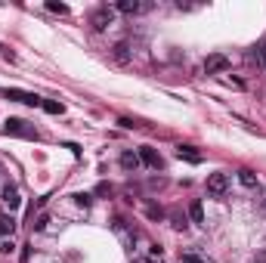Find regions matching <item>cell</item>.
Returning a JSON list of instances; mask_svg holds the SVG:
<instances>
[{"mask_svg":"<svg viewBox=\"0 0 266 263\" xmlns=\"http://www.w3.org/2000/svg\"><path fill=\"white\" fill-rule=\"evenodd\" d=\"M4 133H10V136H22V139H38V130H34L28 121H22V118H10L7 124H4Z\"/></svg>","mask_w":266,"mask_h":263,"instance_id":"obj_1","label":"cell"},{"mask_svg":"<svg viewBox=\"0 0 266 263\" xmlns=\"http://www.w3.org/2000/svg\"><path fill=\"white\" fill-rule=\"evenodd\" d=\"M226 189H229V177H226V173H210V177H207V195L220 198V195H226Z\"/></svg>","mask_w":266,"mask_h":263,"instance_id":"obj_2","label":"cell"},{"mask_svg":"<svg viewBox=\"0 0 266 263\" xmlns=\"http://www.w3.org/2000/svg\"><path fill=\"white\" fill-rule=\"evenodd\" d=\"M115 22V13L109 10V7H99V10H93V16H90V25L96 28V31H105Z\"/></svg>","mask_w":266,"mask_h":263,"instance_id":"obj_3","label":"cell"},{"mask_svg":"<svg viewBox=\"0 0 266 263\" xmlns=\"http://www.w3.org/2000/svg\"><path fill=\"white\" fill-rule=\"evenodd\" d=\"M229 68V59L223 56V53H210V56L204 59V72L207 75H220V72H226Z\"/></svg>","mask_w":266,"mask_h":263,"instance_id":"obj_4","label":"cell"},{"mask_svg":"<svg viewBox=\"0 0 266 263\" xmlns=\"http://www.w3.org/2000/svg\"><path fill=\"white\" fill-rule=\"evenodd\" d=\"M146 10H152V4H146V0H118V13H124V16H136Z\"/></svg>","mask_w":266,"mask_h":263,"instance_id":"obj_5","label":"cell"},{"mask_svg":"<svg viewBox=\"0 0 266 263\" xmlns=\"http://www.w3.org/2000/svg\"><path fill=\"white\" fill-rule=\"evenodd\" d=\"M0 198H4V204H7V214H13V210H19V204H22V198H19V189H16V186H4V195H0Z\"/></svg>","mask_w":266,"mask_h":263,"instance_id":"obj_6","label":"cell"},{"mask_svg":"<svg viewBox=\"0 0 266 263\" xmlns=\"http://www.w3.org/2000/svg\"><path fill=\"white\" fill-rule=\"evenodd\" d=\"M139 164H146V167L158 170V167H161V155H158L152 146H143V149H139Z\"/></svg>","mask_w":266,"mask_h":263,"instance_id":"obj_7","label":"cell"},{"mask_svg":"<svg viewBox=\"0 0 266 263\" xmlns=\"http://www.w3.org/2000/svg\"><path fill=\"white\" fill-rule=\"evenodd\" d=\"M7 96H10V99H16V102H25V105H44V99H41V96L25 93V90H7Z\"/></svg>","mask_w":266,"mask_h":263,"instance_id":"obj_8","label":"cell"},{"mask_svg":"<svg viewBox=\"0 0 266 263\" xmlns=\"http://www.w3.org/2000/svg\"><path fill=\"white\" fill-rule=\"evenodd\" d=\"M176 158H183L189 164H201V152H195L192 146H176Z\"/></svg>","mask_w":266,"mask_h":263,"instance_id":"obj_9","label":"cell"},{"mask_svg":"<svg viewBox=\"0 0 266 263\" xmlns=\"http://www.w3.org/2000/svg\"><path fill=\"white\" fill-rule=\"evenodd\" d=\"M112 56H115V62H121V65H127V62H130V44H127V41H121V44H115V50H112Z\"/></svg>","mask_w":266,"mask_h":263,"instance_id":"obj_10","label":"cell"},{"mask_svg":"<svg viewBox=\"0 0 266 263\" xmlns=\"http://www.w3.org/2000/svg\"><path fill=\"white\" fill-rule=\"evenodd\" d=\"M121 167H124V170H136V167H139V155H133V152H121Z\"/></svg>","mask_w":266,"mask_h":263,"instance_id":"obj_11","label":"cell"},{"mask_svg":"<svg viewBox=\"0 0 266 263\" xmlns=\"http://www.w3.org/2000/svg\"><path fill=\"white\" fill-rule=\"evenodd\" d=\"M13 229H16L13 214H0V235H13Z\"/></svg>","mask_w":266,"mask_h":263,"instance_id":"obj_12","label":"cell"},{"mask_svg":"<svg viewBox=\"0 0 266 263\" xmlns=\"http://www.w3.org/2000/svg\"><path fill=\"white\" fill-rule=\"evenodd\" d=\"M189 217H192V223H204V207H201V201H192L189 204Z\"/></svg>","mask_w":266,"mask_h":263,"instance_id":"obj_13","label":"cell"},{"mask_svg":"<svg viewBox=\"0 0 266 263\" xmlns=\"http://www.w3.org/2000/svg\"><path fill=\"white\" fill-rule=\"evenodd\" d=\"M44 112H47V115H62V112H65V105L56 102V99H44Z\"/></svg>","mask_w":266,"mask_h":263,"instance_id":"obj_14","label":"cell"},{"mask_svg":"<svg viewBox=\"0 0 266 263\" xmlns=\"http://www.w3.org/2000/svg\"><path fill=\"white\" fill-rule=\"evenodd\" d=\"M238 183H241L244 189H254V186H257V177H254L251 170H238Z\"/></svg>","mask_w":266,"mask_h":263,"instance_id":"obj_15","label":"cell"},{"mask_svg":"<svg viewBox=\"0 0 266 263\" xmlns=\"http://www.w3.org/2000/svg\"><path fill=\"white\" fill-rule=\"evenodd\" d=\"M47 10H50V13H59V16H65V13H68V7H65V4H59V0H50Z\"/></svg>","mask_w":266,"mask_h":263,"instance_id":"obj_16","label":"cell"},{"mask_svg":"<svg viewBox=\"0 0 266 263\" xmlns=\"http://www.w3.org/2000/svg\"><path fill=\"white\" fill-rule=\"evenodd\" d=\"M47 223H50V217H47V214H41V217H38V223H34V229H38V232H41V229H47Z\"/></svg>","mask_w":266,"mask_h":263,"instance_id":"obj_17","label":"cell"},{"mask_svg":"<svg viewBox=\"0 0 266 263\" xmlns=\"http://www.w3.org/2000/svg\"><path fill=\"white\" fill-rule=\"evenodd\" d=\"M118 124H121V127H127V130H136V127H139V124H136V121H130V118H121V121H118Z\"/></svg>","mask_w":266,"mask_h":263,"instance_id":"obj_18","label":"cell"},{"mask_svg":"<svg viewBox=\"0 0 266 263\" xmlns=\"http://www.w3.org/2000/svg\"><path fill=\"white\" fill-rule=\"evenodd\" d=\"M170 220H173V226H176V229H186V220H183L180 214H170Z\"/></svg>","mask_w":266,"mask_h":263,"instance_id":"obj_19","label":"cell"},{"mask_svg":"<svg viewBox=\"0 0 266 263\" xmlns=\"http://www.w3.org/2000/svg\"><path fill=\"white\" fill-rule=\"evenodd\" d=\"M75 201H78L81 207H90V195H75Z\"/></svg>","mask_w":266,"mask_h":263,"instance_id":"obj_20","label":"cell"},{"mask_svg":"<svg viewBox=\"0 0 266 263\" xmlns=\"http://www.w3.org/2000/svg\"><path fill=\"white\" fill-rule=\"evenodd\" d=\"M0 251H4V254H13L16 244H13V241H4V244H0Z\"/></svg>","mask_w":266,"mask_h":263,"instance_id":"obj_21","label":"cell"},{"mask_svg":"<svg viewBox=\"0 0 266 263\" xmlns=\"http://www.w3.org/2000/svg\"><path fill=\"white\" fill-rule=\"evenodd\" d=\"M149 217L152 220H161V207H149Z\"/></svg>","mask_w":266,"mask_h":263,"instance_id":"obj_22","label":"cell"},{"mask_svg":"<svg viewBox=\"0 0 266 263\" xmlns=\"http://www.w3.org/2000/svg\"><path fill=\"white\" fill-rule=\"evenodd\" d=\"M183 263H204V260H201V257H195V254H186Z\"/></svg>","mask_w":266,"mask_h":263,"instance_id":"obj_23","label":"cell"},{"mask_svg":"<svg viewBox=\"0 0 266 263\" xmlns=\"http://www.w3.org/2000/svg\"><path fill=\"white\" fill-rule=\"evenodd\" d=\"M260 59H263V68H266V41L260 44Z\"/></svg>","mask_w":266,"mask_h":263,"instance_id":"obj_24","label":"cell"},{"mask_svg":"<svg viewBox=\"0 0 266 263\" xmlns=\"http://www.w3.org/2000/svg\"><path fill=\"white\" fill-rule=\"evenodd\" d=\"M254 263H266V254H260V260H254Z\"/></svg>","mask_w":266,"mask_h":263,"instance_id":"obj_25","label":"cell"},{"mask_svg":"<svg viewBox=\"0 0 266 263\" xmlns=\"http://www.w3.org/2000/svg\"><path fill=\"white\" fill-rule=\"evenodd\" d=\"M263 207H266V201H263Z\"/></svg>","mask_w":266,"mask_h":263,"instance_id":"obj_26","label":"cell"}]
</instances>
